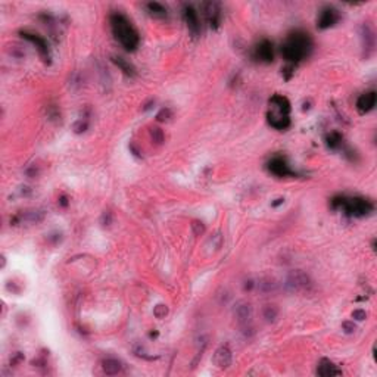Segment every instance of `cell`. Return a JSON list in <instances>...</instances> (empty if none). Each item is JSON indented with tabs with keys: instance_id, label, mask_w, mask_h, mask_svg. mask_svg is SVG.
Here are the masks:
<instances>
[{
	"instance_id": "obj_13",
	"label": "cell",
	"mask_w": 377,
	"mask_h": 377,
	"mask_svg": "<svg viewBox=\"0 0 377 377\" xmlns=\"http://www.w3.org/2000/svg\"><path fill=\"white\" fill-rule=\"evenodd\" d=\"M268 122L271 127H274L277 130H286L290 125V118L287 114H281V112L276 111V112L268 114Z\"/></svg>"
},
{
	"instance_id": "obj_16",
	"label": "cell",
	"mask_w": 377,
	"mask_h": 377,
	"mask_svg": "<svg viewBox=\"0 0 377 377\" xmlns=\"http://www.w3.org/2000/svg\"><path fill=\"white\" fill-rule=\"evenodd\" d=\"M270 105H273L276 108V111L281 112V114H287L290 112V102L284 98V96H280V95H276L270 99Z\"/></svg>"
},
{
	"instance_id": "obj_20",
	"label": "cell",
	"mask_w": 377,
	"mask_h": 377,
	"mask_svg": "<svg viewBox=\"0 0 377 377\" xmlns=\"http://www.w3.org/2000/svg\"><path fill=\"white\" fill-rule=\"evenodd\" d=\"M327 146L330 147V149H337V147H340L342 146V136L337 133V131H333V133H330L329 136H327Z\"/></svg>"
},
{
	"instance_id": "obj_19",
	"label": "cell",
	"mask_w": 377,
	"mask_h": 377,
	"mask_svg": "<svg viewBox=\"0 0 377 377\" xmlns=\"http://www.w3.org/2000/svg\"><path fill=\"white\" fill-rule=\"evenodd\" d=\"M147 11L150 12V15H154L157 18H164L167 17V9L161 5V3H157V2H150L146 5Z\"/></svg>"
},
{
	"instance_id": "obj_30",
	"label": "cell",
	"mask_w": 377,
	"mask_h": 377,
	"mask_svg": "<svg viewBox=\"0 0 377 377\" xmlns=\"http://www.w3.org/2000/svg\"><path fill=\"white\" fill-rule=\"evenodd\" d=\"M60 203H62L63 206H66V198H65V196H63V198L60 199Z\"/></svg>"
},
{
	"instance_id": "obj_21",
	"label": "cell",
	"mask_w": 377,
	"mask_h": 377,
	"mask_svg": "<svg viewBox=\"0 0 377 377\" xmlns=\"http://www.w3.org/2000/svg\"><path fill=\"white\" fill-rule=\"evenodd\" d=\"M277 316H278V310L274 307V305H267L265 308H264V318L267 320V321H276V318H277Z\"/></svg>"
},
{
	"instance_id": "obj_1",
	"label": "cell",
	"mask_w": 377,
	"mask_h": 377,
	"mask_svg": "<svg viewBox=\"0 0 377 377\" xmlns=\"http://www.w3.org/2000/svg\"><path fill=\"white\" fill-rule=\"evenodd\" d=\"M313 47L311 37L304 31H295L281 46V55L289 62H299L308 56Z\"/></svg>"
},
{
	"instance_id": "obj_23",
	"label": "cell",
	"mask_w": 377,
	"mask_h": 377,
	"mask_svg": "<svg viewBox=\"0 0 377 377\" xmlns=\"http://www.w3.org/2000/svg\"><path fill=\"white\" fill-rule=\"evenodd\" d=\"M274 287H276V283H274V280H270V278H267V280H264V281L259 283V289H261L262 292H265V293L273 292Z\"/></svg>"
},
{
	"instance_id": "obj_4",
	"label": "cell",
	"mask_w": 377,
	"mask_h": 377,
	"mask_svg": "<svg viewBox=\"0 0 377 377\" xmlns=\"http://www.w3.org/2000/svg\"><path fill=\"white\" fill-rule=\"evenodd\" d=\"M286 287L295 293H305V292L308 293L313 287V281L308 277V274H305L304 271L295 270V271H290V274L287 276Z\"/></svg>"
},
{
	"instance_id": "obj_26",
	"label": "cell",
	"mask_w": 377,
	"mask_h": 377,
	"mask_svg": "<svg viewBox=\"0 0 377 377\" xmlns=\"http://www.w3.org/2000/svg\"><path fill=\"white\" fill-rule=\"evenodd\" d=\"M170 117H171V111H170L168 108H165V109H161V111H159V114L157 115V119H158V121H168Z\"/></svg>"
},
{
	"instance_id": "obj_2",
	"label": "cell",
	"mask_w": 377,
	"mask_h": 377,
	"mask_svg": "<svg viewBox=\"0 0 377 377\" xmlns=\"http://www.w3.org/2000/svg\"><path fill=\"white\" fill-rule=\"evenodd\" d=\"M109 22H111V28H112L115 39L122 44V47L130 52L136 50V47L140 43V39H139V34L134 30V27L130 24V21L121 14H114V15H111Z\"/></svg>"
},
{
	"instance_id": "obj_9",
	"label": "cell",
	"mask_w": 377,
	"mask_h": 377,
	"mask_svg": "<svg viewBox=\"0 0 377 377\" xmlns=\"http://www.w3.org/2000/svg\"><path fill=\"white\" fill-rule=\"evenodd\" d=\"M232 351L229 346H219L217 351H215V355H214V362L217 367L219 368H227L232 365Z\"/></svg>"
},
{
	"instance_id": "obj_25",
	"label": "cell",
	"mask_w": 377,
	"mask_h": 377,
	"mask_svg": "<svg viewBox=\"0 0 377 377\" xmlns=\"http://www.w3.org/2000/svg\"><path fill=\"white\" fill-rule=\"evenodd\" d=\"M154 314H155L157 318H164L168 314V308L165 305H157L155 310H154Z\"/></svg>"
},
{
	"instance_id": "obj_5",
	"label": "cell",
	"mask_w": 377,
	"mask_h": 377,
	"mask_svg": "<svg viewBox=\"0 0 377 377\" xmlns=\"http://www.w3.org/2000/svg\"><path fill=\"white\" fill-rule=\"evenodd\" d=\"M235 316H236L238 323H239L243 329L249 327L251 318H252V307H251V304H249V302H245V300H240V302H238L236 307H235ZM249 329H251V327H249Z\"/></svg>"
},
{
	"instance_id": "obj_11",
	"label": "cell",
	"mask_w": 377,
	"mask_h": 377,
	"mask_svg": "<svg viewBox=\"0 0 377 377\" xmlns=\"http://www.w3.org/2000/svg\"><path fill=\"white\" fill-rule=\"evenodd\" d=\"M268 170H270V173H273L277 177H287V176L292 174L287 162L281 158H273L268 162Z\"/></svg>"
},
{
	"instance_id": "obj_15",
	"label": "cell",
	"mask_w": 377,
	"mask_h": 377,
	"mask_svg": "<svg viewBox=\"0 0 377 377\" xmlns=\"http://www.w3.org/2000/svg\"><path fill=\"white\" fill-rule=\"evenodd\" d=\"M317 374L323 377H332V376H340L342 370H339L332 361L329 359H321L317 368Z\"/></svg>"
},
{
	"instance_id": "obj_18",
	"label": "cell",
	"mask_w": 377,
	"mask_h": 377,
	"mask_svg": "<svg viewBox=\"0 0 377 377\" xmlns=\"http://www.w3.org/2000/svg\"><path fill=\"white\" fill-rule=\"evenodd\" d=\"M102 368H103V371H105L108 376H115V374H118V373L121 371L122 365H121L119 361H117V359H114V358H108V359H103V361H102Z\"/></svg>"
},
{
	"instance_id": "obj_14",
	"label": "cell",
	"mask_w": 377,
	"mask_h": 377,
	"mask_svg": "<svg viewBox=\"0 0 377 377\" xmlns=\"http://www.w3.org/2000/svg\"><path fill=\"white\" fill-rule=\"evenodd\" d=\"M376 105V93L374 92H368V93H364L358 98L357 100V109L361 112V114H365V112H370Z\"/></svg>"
},
{
	"instance_id": "obj_7",
	"label": "cell",
	"mask_w": 377,
	"mask_h": 377,
	"mask_svg": "<svg viewBox=\"0 0 377 377\" xmlns=\"http://www.w3.org/2000/svg\"><path fill=\"white\" fill-rule=\"evenodd\" d=\"M202 9L205 12V17L212 28H218L219 21H221V14H219V6L215 2H206L202 5Z\"/></svg>"
},
{
	"instance_id": "obj_29",
	"label": "cell",
	"mask_w": 377,
	"mask_h": 377,
	"mask_svg": "<svg viewBox=\"0 0 377 377\" xmlns=\"http://www.w3.org/2000/svg\"><path fill=\"white\" fill-rule=\"evenodd\" d=\"M342 327H343V330H345L346 333H352V332L355 330V324H354V323H349V321H345V323L342 324Z\"/></svg>"
},
{
	"instance_id": "obj_17",
	"label": "cell",
	"mask_w": 377,
	"mask_h": 377,
	"mask_svg": "<svg viewBox=\"0 0 377 377\" xmlns=\"http://www.w3.org/2000/svg\"><path fill=\"white\" fill-rule=\"evenodd\" d=\"M112 62L125 74V75H128V77H134L136 75V68L130 63V62H127L124 58H119V56H112Z\"/></svg>"
},
{
	"instance_id": "obj_28",
	"label": "cell",
	"mask_w": 377,
	"mask_h": 377,
	"mask_svg": "<svg viewBox=\"0 0 377 377\" xmlns=\"http://www.w3.org/2000/svg\"><path fill=\"white\" fill-rule=\"evenodd\" d=\"M86 128H87V122H83V121H79L77 124L74 125V130L77 131V133H81V131H86Z\"/></svg>"
},
{
	"instance_id": "obj_24",
	"label": "cell",
	"mask_w": 377,
	"mask_h": 377,
	"mask_svg": "<svg viewBox=\"0 0 377 377\" xmlns=\"http://www.w3.org/2000/svg\"><path fill=\"white\" fill-rule=\"evenodd\" d=\"M192 230L196 236H200L205 233V224L200 222V221H193L192 222Z\"/></svg>"
},
{
	"instance_id": "obj_3",
	"label": "cell",
	"mask_w": 377,
	"mask_h": 377,
	"mask_svg": "<svg viewBox=\"0 0 377 377\" xmlns=\"http://www.w3.org/2000/svg\"><path fill=\"white\" fill-rule=\"evenodd\" d=\"M332 205L333 208H343L349 215L354 217H364L373 211V203L364 198H335Z\"/></svg>"
},
{
	"instance_id": "obj_27",
	"label": "cell",
	"mask_w": 377,
	"mask_h": 377,
	"mask_svg": "<svg viewBox=\"0 0 377 377\" xmlns=\"http://www.w3.org/2000/svg\"><path fill=\"white\" fill-rule=\"evenodd\" d=\"M352 317L355 318V320H364L365 317H367V314H365V311H362V310H355L354 313H352Z\"/></svg>"
},
{
	"instance_id": "obj_12",
	"label": "cell",
	"mask_w": 377,
	"mask_h": 377,
	"mask_svg": "<svg viewBox=\"0 0 377 377\" xmlns=\"http://www.w3.org/2000/svg\"><path fill=\"white\" fill-rule=\"evenodd\" d=\"M21 36H22L25 40L31 41L33 44H36L37 50L40 52V55H41L43 58H49V47H47V43H46V40H44L43 37H40V36H37V34L27 33V31H21Z\"/></svg>"
},
{
	"instance_id": "obj_10",
	"label": "cell",
	"mask_w": 377,
	"mask_h": 377,
	"mask_svg": "<svg viewBox=\"0 0 377 377\" xmlns=\"http://www.w3.org/2000/svg\"><path fill=\"white\" fill-rule=\"evenodd\" d=\"M339 20V14L336 9L333 8H324L320 14V18H318V27L321 30H326V28H330L333 27Z\"/></svg>"
},
{
	"instance_id": "obj_8",
	"label": "cell",
	"mask_w": 377,
	"mask_h": 377,
	"mask_svg": "<svg viewBox=\"0 0 377 377\" xmlns=\"http://www.w3.org/2000/svg\"><path fill=\"white\" fill-rule=\"evenodd\" d=\"M255 58L261 62L270 63L274 59V52H273V43L268 40H262L257 44L255 47Z\"/></svg>"
},
{
	"instance_id": "obj_6",
	"label": "cell",
	"mask_w": 377,
	"mask_h": 377,
	"mask_svg": "<svg viewBox=\"0 0 377 377\" xmlns=\"http://www.w3.org/2000/svg\"><path fill=\"white\" fill-rule=\"evenodd\" d=\"M183 17H184V21H186V24H187L189 31L192 33L193 37H196V36L199 34V31H200V24H199L198 12H196L192 6L186 5V6L183 8Z\"/></svg>"
},
{
	"instance_id": "obj_22",
	"label": "cell",
	"mask_w": 377,
	"mask_h": 377,
	"mask_svg": "<svg viewBox=\"0 0 377 377\" xmlns=\"http://www.w3.org/2000/svg\"><path fill=\"white\" fill-rule=\"evenodd\" d=\"M150 136H152V140H154L157 144H161V143L164 141V133H162V130L158 128V127L150 128Z\"/></svg>"
}]
</instances>
